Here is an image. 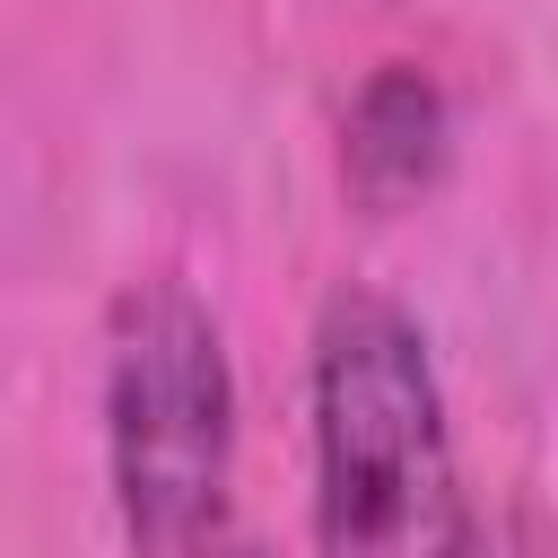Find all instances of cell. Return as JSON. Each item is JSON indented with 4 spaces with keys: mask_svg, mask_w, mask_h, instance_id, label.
Returning a JSON list of instances; mask_svg holds the SVG:
<instances>
[{
    "mask_svg": "<svg viewBox=\"0 0 558 558\" xmlns=\"http://www.w3.org/2000/svg\"><path fill=\"white\" fill-rule=\"evenodd\" d=\"M314 541L340 558L471 549L427 331L366 279H340L314 314Z\"/></svg>",
    "mask_w": 558,
    "mask_h": 558,
    "instance_id": "6da1fadb",
    "label": "cell"
},
{
    "mask_svg": "<svg viewBox=\"0 0 558 558\" xmlns=\"http://www.w3.org/2000/svg\"><path fill=\"white\" fill-rule=\"evenodd\" d=\"M105 480L131 549H209L235 523V366L174 270L105 314Z\"/></svg>",
    "mask_w": 558,
    "mask_h": 558,
    "instance_id": "7a4b0ae2",
    "label": "cell"
},
{
    "mask_svg": "<svg viewBox=\"0 0 558 558\" xmlns=\"http://www.w3.org/2000/svg\"><path fill=\"white\" fill-rule=\"evenodd\" d=\"M453 166V105L418 61H384L357 78L340 113V183L366 218L418 209Z\"/></svg>",
    "mask_w": 558,
    "mask_h": 558,
    "instance_id": "3957f363",
    "label": "cell"
}]
</instances>
